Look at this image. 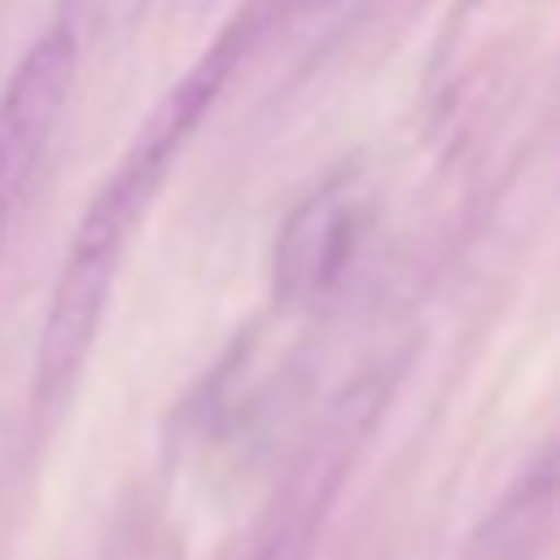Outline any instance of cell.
Masks as SVG:
<instances>
[{
    "instance_id": "1",
    "label": "cell",
    "mask_w": 560,
    "mask_h": 560,
    "mask_svg": "<svg viewBox=\"0 0 560 560\" xmlns=\"http://www.w3.org/2000/svg\"><path fill=\"white\" fill-rule=\"evenodd\" d=\"M74 66H79L74 31L57 22L26 48V57L13 66L0 92V258H4L18 201L70 101Z\"/></svg>"
},
{
    "instance_id": "2",
    "label": "cell",
    "mask_w": 560,
    "mask_h": 560,
    "mask_svg": "<svg viewBox=\"0 0 560 560\" xmlns=\"http://www.w3.org/2000/svg\"><path fill=\"white\" fill-rule=\"evenodd\" d=\"M363 232V197L350 179H328L311 197H302L284 228L276 232L271 280L280 302H311L337 284L346 262L354 258Z\"/></svg>"
}]
</instances>
